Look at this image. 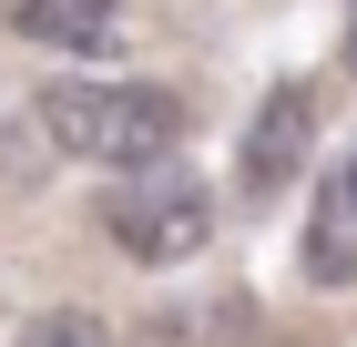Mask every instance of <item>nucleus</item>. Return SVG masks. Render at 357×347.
<instances>
[{
  "instance_id": "nucleus-1",
  "label": "nucleus",
  "mask_w": 357,
  "mask_h": 347,
  "mask_svg": "<svg viewBox=\"0 0 357 347\" xmlns=\"http://www.w3.org/2000/svg\"><path fill=\"white\" fill-rule=\"evenodd\" d=\"M31 123L52 133V154L72 163H112V174H143V163H174L184 143V103L153 92V82H52Z\"/></svg>"
},
{
  "instance_id": "nucleus-2",
  "label": "nucleus",
  "mask_w": 357,
  "mask_h": 347,
  "mask_svg": "<svg viewBox=\"0 0 357 347\" xmlns=\"http://www.w3.org/2000/svg\"><path fill=\"white\" fill-rule=\"evenodd\" d=\"M102 235L133 266H184V256L215 245V194L194 184V174H174V163H143V174H123L102 194Z\"/></svg>"
},
{
  "instance_id": "nucleus-3",
  "label": "nucleus",
  "mask_w": 357,
  "mask_h": 347,
  "mask_svg": "<svg viewBox=\"0 0 357 347\" xmlns=\"http://www.w3.org/2000/svg\"><path fill=\"white\" fill-rule=\"evenodd\" d=\"M306 133H317V92H306V82H275L266 103H255V123H245V163H235L255 205L306 174Z\"/></svg>"
},
{
  "instance_id": "nucleus-4",
  "label": "nucleus",
  "mask_w": 357,
  "mask_h": 347,
  "mask_svg": "<svg viewBox=\"0 0 357 347\" xmlns=\"http://www.w3.org/2000/svg\"><path fill=\"white\" fill-rule=\"evenodd\" d=\"M296 266H306V286H357V143L317 174V205H306Z\"/></svg>"
},
{
  "instance_id": "nucleus-5",
  "label": "nucleus",
  "mask_w": 357,
  "mask_h": 347,
  "mask_svg": "<svg viewBox=\"0 0 357 347\" xmlns=\"http://www.w3.org/2000/svg\"><path fill=\"white\" fill-rule=\"evenodd\" d=\"M0 21L21 41H41V52H61V61H92V52L123 41V0H0Z\"/></svg>"
},
{
  "instance_id": "nucleus-6",
  "label": "nucleus",
  "mask_w": 357,
  "mask_h": 347,
  "mask_svg": "<svg viewBox=\"0 0 357 347\" xmlns=\"http://www.w3.org/2000/svg\"><path fill=\"white\" fill-rule=\"evenodd\" d=\"M21 347H112V337H102L92 307H41V317L21 327Z\"/></svg>"
},
{
  "instance_id": "nucleus-7",
  "label": "nucleus",
  "mask_w": 357,
  "mask_h": 347,
  "mask_svg": "<svg viewBox=\"0 0 357 347\" xmlns=\"http://www.w3.org/2000/svg\"><path fill=\"white\" fill-rule=\"evenodd\" d=\"M347 72H357V21H347Z\"/></svg>"
}]
</instances>
